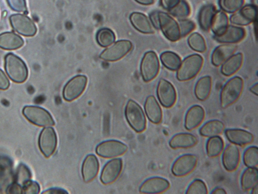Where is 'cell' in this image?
Here are the masks:
<instances>
[{"label":"cell","mask_w":258,"mask_h":194,"mask_svg":"<svg viewBox=\"0 0 258 194\" xmlns=\"http://www.w3.org/2000/svg\"><path fill=\"white\" fill-rule=\"evenodd\" d=\"M228 25L229 19L226 13L222 10L217 11L210 27L214 36H218L223 34Z\"/></svg>","instance_id":"30"},{"label":"cell","mask_w":258,"mask_h":194,"mask_svg":"<svg viewBox=\"0 0 258 194\" xmlns=\"http://www.w3.org/2000/svg\"><path fill=\"white\" fill-rule=\"evenodd\" d=\"M7 193H22V187L16 182L9 185L7 189Z\"/></svg>","instance_id":"48"},{"label":"cell","mask_w":258,"mask_h":194,"mask_svg":"<svg viewBox=\"0 0 258 194\" xmlns=\"http://www.w3.org/2000/svg\"><path fill=\"white\" fill-rule=\"evenodd\" d=\"M127 147L123 142L116 140H108L101 142L96 148V154L104 158H112L124 154Z\"/></svg>","instance_id":"11"},{"label":"cell","mask_w":258,"mask_h":194,"mask_svg":"<svg viewBox=\"0 0 258 194\" xmlns=\"http://www.w3.org/2000/svg\"><path fill=\"white\" fill-rule=\"evenodd\" d=\"M187 42L193 50L200 53H204L207 49L205 39L200 33L194 32L188 37Z\"/></svg>","instance_id":"37"},{"label":"cell","mask_w":258,"mask_h":194,"mask_svg":"<svg viewBox=\"0 0 258 194\" xmlns=\"http://www.w3.org/2000/svg\"><path fill=\"white\" fill-rule=\"evenodd\" d=\"M198 163V157L194 154H184L177 158L171 167V172L176 177H183L191 173Z\"/></svg>","instance_id":"8"},{"label":"cell","mask_w":258,"mask_h":194,"mask_svg":"<svg viewBox=\"0 0 258 194\" xmlns=\"http://www.w3.org/2000/svg\"><path fill=\"white\" fill-rule=\"evenodd\" d=\"M160 60L163 66L171 71L177 70L181 62L180 57L171 51L163 52L160 55Z\"/></svg>","instance_id":"35"},{"label":"cell","mask_w":258,"mask_h":194,"mask_svg":"<svg viewBox=\"0 0 258 194\" xmlns=\"http://www.w3.org/2000/svg\"><path fill=\"white\" fill-rule=\"evenodd\" d=\"M160 69V63L157 54L154 51L146 52L142 60L140 70L143 79L145 82H149L158 75Z\"/></svg>","instance_id":"7"},{"label":"cell","mask_w":258,"mask_h":194,"mask_svg":"<svg viewBox=\"0 0 258 194\" xmlns=\"http://www.w3.org/2000/svg\"><path fill=\"white\" fill-rule=\"evenodd\" d=\"M243 161L247 167H256L258 165V148L256 146L247 148L243 155Z\"/></svg>","instance_id":"38"},{"label":"cell","mask_w":258,"mask_h":194,"mask_svg":"<svg viewBox=\"0 0 258 194\" xmlns=\"http://www.w3.org/2000/svg\"><path fill=\"white\" fill-rule=\"evenodd\" d=\"M225 134L231 143L240 146L250 144L254 139V136L251 132L242 129H227Z\"/></svg>","instance_id":"20"},{"label":"cell","mask_w":258,"mask_h":194,"mask_svg":"<svg viewBox=\"0 0 258 194\" xmlns=\"http://www.w3.org/2000/svg\"><path fill=\"white\" fill-rule=\"evenodd\" d=\"M249 90L251 92L257 96L258 94V83H256L253 84L249 88Z\"/></svg>","instance_id":"52"},{"label":"cell","mask_w":258,"mask_h":194,"mask_svg":"<svg viewBox=\"0 0 258 194\" xmlns=\"http://www.w3.org/2000/svg\"><path fill=\"white\" fill-rule=\"evenodd\" d=\"M205 117L204 108L198 105L191 107L186 112L184 118V127L187 130H192L198 127Z\"/></svg>","instance_id":"19"},{"label":"cell","mask_w":258,"mask_h":194,"mask_svg":"<svg viewBox=\"0 0 258 194\" xmlns=\"http://www.w3.org/2000/svg\"><path fill=\"white\" fill-rule=\"evenodd\" d=\"M168 12L178 20L186 19L190 14V9L188 4L185 0L179 2Z\"/></svg>","instance_id":"39"},{"label":"cell","mask_w":258,"mask_h":194,"mask_svg":"<svg viewBox=\"0 0 258 194\" xmlns=\"http://www.w3.org/2000/svg\"><path fill=\"white\" fill-rule=\"evenodd\" d=\"M132 48V43L130 41L120 40L115 42L110 47L104 50L99 57L106 61H116L125 56Z\"/></svg>","instance_id":"10"},{"label":"cell","mask_w":258,"mask_h":194,"mask_svg":"<svg viewBox=\"0 0 258 194\" xmlns=\"http://www.w3.org/2000/svg\"><path fill=\"white\" fill-rule=\"evenodd\" d=\"M216 11V7L212 4L205 5L201 8L198 15V21L203 30L208 31L210 29L213 18Z\"/></svg>","instance_id":"29"},{"label":"cell","mask_w":258,"mask_h":194,"mask_svg":"<svg viewBox=\"0 0 258 194\" xmlns=\"http://www.w3.org/2000/svg\"><path fill=\"white\" fill-rule=\"evenodd\" d=\"M87 83V78L83 75H77L71 79L65 85L62 95L64 100L71 102L84 92Z\"/></svg>","instance_id":"9"},{"label":"cell","mask_w":258,"mask_h":194,"mask_svg":"<svg viewBox=\"0 0 258 194\" xmlns=\"http://www.w3.org/2000/svg\"><path fill=\"white\" fill-rule=\"evenodd\" d=\"M224 147V141L221 137L216 135L209 137L206 145L208 156L210 158L218 156L223 151Z\"/></svg>","instance_id":"34"},{"label":"cell","mask_w":258,"mask_h":194,"mask_svg":"<svg viewBox=\"0 0 258 194\" xmlns=\"http://www.w3.org/2000/svg\"><path fill=\"white\" fill-rule=\"evenodd\" d=\"M237 48L235 44L225 43L216 47L211 55L212 64L216 67L223 64L228 58L233 55Z\"/></svg>","instance_id":"23"},{"label":"cell","mask_w":258,"mask_h":194,"mask_svg":"<svg viewBox=\"0 0 258 194\" xmlns=\"http://www.w3.org/2000/svg\"><path fill=\"white\" fill-rule=\"evenodd\" d=\"M243 87V80L239 76L230 79L221 89L220 101L221 108L225 109L234 103L240 97Z\"/></svg>","instance_id":"2"},{"label":"cell","mask_w":258,"mask_h":194,"mask_svg":"<svg viewBox=\"0 0 258 194\" xmlns=\"http://www.w3.org/2000/svg\"><path fill=\"white\" fill-rule=\"evenodd\" d=\"M243 58V55L241 53L230 56L222 64V74L226 76H230L235 73L242 66Z\"/></svg>","instance_id":"27"},{"label":"cell","mask_w":258,"mask_h":194,"mask_svg":"<svg viewBox=\"0 0 258 194\" xmlns=\"http://www.w3.org/2000/svg\"><path fill=\"white\" fill-rule=\"evenodd\" d=\"M212 88V78L210 76L200 78L195 87V94L201 101L206 100L209 96Z\"/></svg>","instance_id":"31"},{"label":"cell","mask_w":258,"mask_h":194,"mask_svg":"<svg viewBox=\"0 0 258 194\" xmlns=\"http://www.w3.org/2000/svg\"><path fill=\"white\" fill-rule=\"evenodd\" d=\"M31 178V173L29 168L24 164H20L16 171L15 182L22 187Z\"/></svg>","instance_id":"41"},{"label":"cell","mask_w":258,"mask_h":194,"mask_svg":"<svg viewBox=\"0 0 258 194\" xmlns=\"http://www.w3.org/2000/svg\"><path fill=\"white\" fill-rule=\"evenodd\" d=\"M23 38L18 34L6 32L0 34V47L8 50L18 49L24 44Z\"/></svg>","instance_id":"28"},{"label":"cell","mask_w":258,"mask_h":194,"mask_svg":"<svg viewBox=\"0 0 258 194\" xmlns=\"http://www.w3.org/2000/svg\"><path fill=\"white\" fill-rule=\"evenodd\" d=\"M96 38L100 46L107 47L114 42L115 35L109 28H103L97 32Z\"/></svg>","instance_id":"36"},{"label":"cell","mask_w":258,"mask_h":194,"mask_svg":"<svg viewBox=\"0 0 258 194\" xmlns=\"http://www.w3.org/2000/svg\"><path fill=\"white\" fill-rule=\"evenodd\" d=\"M204 60L197 54L189 55L184 59L177 70L176 78L180 81L194 78L202 69Z\"/></svg>","instance_id":"3"},{"label":"cell","mask_w":258,"mask_h":194,"mask_svg":"<svg viewBox=\"0 0 258 194\" xmlns=\"http://www.w3.org/2000/svg\"><path fill=\"white\" fill-rule=\"evenodd\" d=\"M158 17L159 28L165 37L172 42L179 40L181 36L178 22L164 12L158 11Z\"/></svg>","instance_id":"6"},{"label":"cell","mask_w":258,"mask_h":194,"mask_svg":"<svg viewBox=\"0 0 258 194\" xmlns=\"http://www.w3.org/2000/svg\"><path fill=\"white\" fill-rule=\"evenodd\" d=\"M5 68L9 77L15 82L23 83L27 78L28 71L25 63L13 53H9L5 56Z\"/></svg>","instance_id":"1"},{"label":"cell","mask_w":258,"mask_h":194,"mask_svg":"<svg viewBox=\"0 0 258 194\" xmlns=\"http://www.w3.org/2000/svg\"><path fill=\"white\" fill-rule=\"evenodd\" d=\"M39 149L46 157L48 158L54 152L57 145V136L54 129L48 127L43 128L38 139Z\"/></svg>","instance_id":"13"},{"label":"cell","mask_w":258,"mask_h":194,"mask_svg":"<svg viewBox=\"0 0 258 194\" xmlns=\"http://www.w3.org/2000/svg\"><path fill=\"white\" fill-rule=\"evenodd\" d=\"M144 108L147 116L151 122L158 124L161 122L162 111L160 106L153 95H149L147 98Z\"/></svg>","instance_id":"25"},{"label":"cell","mask_w":258,"mask_h":194,"mask_svg":"<svg viewBox=\"0 0 258 194\" xmlns=\"http://www.w3.org/2000/svg\"><path fill=\"white\" fill-rule=\"evenodd\" d=\"M225 125L220 120L214 119L208 121L205 123L199 129L201 135L210 137L218 135L224 129Z\"/></svg>","instance_id":"32"},{"label":"cell","mask_w":258,"mask_h":194,"mask_svg":"<svg viewBox=\"0 0 258 194\" xmlns=\"http://www.w3.org/2000/svg\"><path fill=\"white\" fill-rule=\"evenodd\" d=\"M150 20L155 29H159L158 12H153L150 15Z\"/></svg>","instance_id":"49"},{"label":"cell","mask_w":258,"mask_h":194,"mask_svg":"<svg viewBox=\"0 0 258 194\" xmlns=\"http://www.w3.org/2000/svg\"><path fill=\"white\" fill-rule=\"evenodd\" d=\"M227 192L226 190L222 187H216L214 188L211 193L212 194H226Z\"/></svg>","instance_id":"51"},{"label":"cell","mask_w":258,"mask_h":194,"mask_svg":"<svg viewBox=\"0 0 258 194\" xmlns=\"http://www.w3.org/2000/svg\"><path fill=\"white\" fill-rule=\"evenodd\" d=\"M257 6L253 4L243 6L230 17L232 24L237 26H246L256 20Z\"/></svg>","instance_id":"14"},{"label":"cell","mask_w":258,"mask_h":194,"mask_svg":"<svg viewBox=\"0 0 258 194\" xmlns=\"http://www.w3.org/2000/svg\"><path fill=\"white\" fill-rule=\"evenodd\" d=\"M122 168V161L116 158L108 161L104 166L100 175V180L104 184L113 182L119 175Z\"/></svg>","instance_id":"16"},{"label":"cell","mask_w":258,"mask_h":194,"mask_svg":"<svg viewBox=\"0 0 258 194\" xmlns=\"http://www.w3.org/2000/svg\"><path fill=\"white\" fill-rule=\"evenodd\" d=\"M157 95L161 105L166 108L172 107L177 99L174 86L165 79H161L158 83Z\"/></svg>","instance_id":"12"},{"label":"cell","mask_w":258,"mask_h":194,"mask_svg":"<svg viewBox=\"0 0 258 194\" xmlns=\"http://www.w3.org/2000/svg\"><path fill=\"white\" fill-rule=\"evenodd\" d=\"M180 0H160L161 6L165 10L169 11L174 8Z\"/></svg>","instance_id":"46"},{"label":"cell","mask_w":258,"mask_h":194,"mask_svg":"<svg viewBox=\"0 0 258 194\" xmlns=\"http://www.w3.org/2000/svg\"><path fill=\"white\" fill-rule=\"evenodd\" d=\"M23 114L33 124L42 127L54 125V121L50 114L45 109L35 106H26L23 109Z\"/></svg>","instance_id":"5"},{"label":"cell","mask_w":258,"mask_h":194,"mask_svg":"<svg viewBox=\"0 0 258 194\" xmlns=\"http://www.w3.org/2000/svg\"><path fill=\"white\" fill-rule=\"evenodd\" d=\"M240 159L238 148L233 143L228 144L223 152L222 157L224 168L229 172L235 170L239 165Z\"/></svg>","instance_id":"18"},{"label":"cell","mask_w":258,"mask_h":194,"mask_svg":"<svg viewBox=\"0 0 258 194\" xmlns=\"http://www.w3.org/2000/svg\"><path fill=\"white\" fill-rule=\"evenodd\" d=\"M178 24L181 37L188 35L196 27V25L192 21L186 19L178 20Z\"/></svg>","instance_id":"43"},{"label":"cell","mask_w":258,"mask_h":194,"mask_svg":"<svg viewBox=\"0 0 258 194\" xmlns=\"http://www.w3.org/2000/svg\"><path fill=\"white\" fill-rule=\"evenodd\" d=\"M99 168V164L97 157L90 154L87 156L82 164V174L84 181L89 182L97 176Z\"/></svg>","instance_id":"22"},{"label":"cell","mask_w":258,"mask_h":194,"mask_svg":"<svg viewBox=\"0 0 258 194\" xmlns=\"http://www.w3.org/2000/svg\"><path fill=\"white\" fill-rule=\"evenodd\" d=\"M10 85L9 80L3 72L0 69V89L2 90L7 89Z\"/></svg>","instance_id":"47"},{"label":"cell","mask_w":258,"mask_h":194,"mask_svg":"<svg viewBox=\"0 0 258 194\" xmlns=\"http://www.w3.org/2000/svg\"><path fill=\"white\" fill-rule=\"evenodd\" d=\"M42 193L63 194L68 193L67 190L60 188H51L42 192Z\"/></svg>","instance_id":"50"},{"label":"cell","mask_w":258,"mask_h":194,"mask_svg":"<svg viewBox=\"0 0 258 194\" xmlns=\"http://www.w3.org/2000/svg\"><path fill=\"white\" fill-rule=\"evenodd\" d=\"M245 29L241 27L228 25L224 33L220 36H214L219 42L224 43H235L242 40L245 37Z\"/></svg>","instance_id":"21"},{"label":"cell","mask_w":258,"mask_h":194,"mask_svg":"<svg viewBox=\"0 0 258 194\" xmlns=\"http://www.w3.org/2000/svg\"><path fill=\"white\" fill-rule=\"evenodd\" d=\"M133 26L139 31L145 34H152L155 28L146 15L140 12H133L130 17Z\"/></svg>","instance_id":"24"},{"label":"cell","mask_w":258,"mask_h":194,"mask_svg":"<svg viewBox=\"0 0 258 194\" xmlns=\"http://www.w3.org/2000/svg\"><path fill=\"white\" fill-rule=\"evenodd\" d=\"M198 138L189 133H179L173 135L169 142V146L173 149L189 148L198 142Z\"/></svg>","instance_id":"26"},{"label":"cell","mask_w":258,"mask_h":194,"mask_svg":"<svg viewBox=\"0 0 258 194\" xmlns=\"http://www.w3.org/2000/svg\"><path fill=\"white\" fill-rule=\"evenodd\" d=\"M170 185L169 181L163 177H152L143 182L139 191L143 193H160L166 191Z\"/></svg>","instance_id":"17"},{"label":"cell","mask_w":258,"mask_h":194,"mask_svg":"<svg viewBox=\"0 0 258 194\" xmlns=\"http://www.w3.org/2000/svg\"><path fill=\"white\" fill-rule=\"evenodd\" d=\"M186 194H207L208 193L206 183L202 180H194L188 186Z\"/></svg>","instance_id":"42"},{"label":"cell","mask_w":258,"mask_h":194,"mask_svg":"<svg viewBox=\"0 0 258 194\" xmlns=\"http://www.w3.org/2000/svg\"><path fill=\"white\" fill-rule=\"evenodd\" d=\"M40 189L37 182L29 180L22 186V193L37 194L39 192Z\"/></svg>","instance_id":"44"},{"label":"cell","mask_w":258,"mask_h":194,"mask_svg":"<svg viewBox=\"0 0 258 194\" xmlns=\"http://www.w3.org/2000/svg\"><path fill=\"white\" fill-rule=\"evenodd\" d=\"M258 171L256 167H247L242 173L240 183L243 190L251 189L257 184Z\"/></svg>","instance_id":"33"},{"label":"cell","mask_w":258,"mask_h":194,"mask_svg":"<svg viewBox=\"0 0 258 194\" xmlns=\"http://www.w3.org/2000/svg\"><path fill=\"white\" fill-rule=\"evenodd\" d=\"M10 7L13 10L17 12H27L25 0H7Z\"/></svg>","instance_id":"45"},{"label":"cell","mask_w":258,"mask_h":194,"mask_svg":"<svg viewBox=\"0 0 258 194\" xmlns=\"http://www.w3.org/2000/svg\"><path fill=\"white\" fill-rule=\"evenodd\" d=\"M127 122L137 132L144 131L146 128V119L141 107L135 101L130 100L125 109Z\"/></svg>","instance_id":"4"},{"label":"cell","mask_w":258,"mask_h":194,"mask_svg":"<svg viewBox=\"0 0 258 194\" xmlns=\"http://www.w3.org/2000/svg\"><path fill=\"white\" fill-rule=\"evenodd\" d=\"M244 0H218L220 9L225 13L233 14L244 5Z\"/></svg>","instance_id":"40"},{"label":"cell","mask_w":258,"mask_h":194,"mask_svg":"<svg viewBox=\"0 0 258 194\" xmlns=\"http://www.w3.org/2000/svg\"><path fill=\"white\" fill-rule=\"evenodd\" d=\"M251 194H258V184L253 186L251 189Z\"/></svg>","instance_id":"54"},{"label":"cell","mask_w":258,"mask_h":194,"mask_svg":"<svg viewBox=\"0 0 258 194\" xmlns=\"http://www.w3.org/2000/svg\"><path fill=\"white\" fill-rule=\"evenodd\" d=\"M138 3L143 5H150L154 3V0H135Z\"/></svg>","instance_id":"53"},{"label":"cell","mask_w":258,"mask_h":194,"mask_svg":"<svg viewBox=\"0 0 258 194\" xmlns=\"http://www.w3.org/2000/svg\"><path fill=\"white\" fill-rule=\"evenodd\" d=\"M10 21L13 29L19 34L25 36H34L37 28L28 17L20 14L11 15Z\"/></svg>","instance_id":"15"}]
</instances>
